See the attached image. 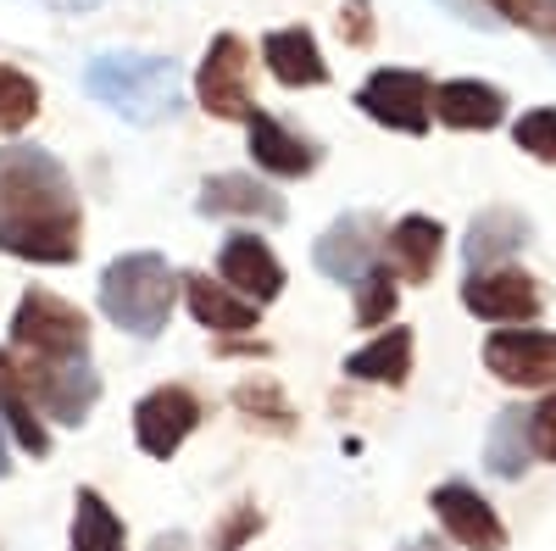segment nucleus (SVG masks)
I'll return each mask as SVG.
<instances>
[{
  "mask_svg": "<svg viewBox=\"0 0 556 551\" xmlns=\"http://www.w3.org/2000/svg\"><path fill=\"white\" fill-rule=\"evenodd\" d=\"M17 374H23L45 424L78 429V424H89V412L101 406V367L96 362H17Z\"/></svg>",
  "mask_w": 556,
  "mask_h": 551,
  "instance_id": "0eeeda50",
  "label": "nucleus"
},
{
  "mask_svg": "<svg viewBox=\"0 0 556 551\" xmlns=\"http://www.w3.org/2000/svg\"><path fill=\"white\" fill-rule=\"evenodd\" d=\"M195 101L217 123H251L262 107L251 96V45L240 34H212L195 67Z\"/></svg>",
  "mask_w": 556,
  "mask_h": 551,
  "instance_id": "423d86ee",
  "label": "nucleus"
},
{
  "mask_svg": "<svg viewBox=\"0 0 556 551\" xmlns=\"http://www.w3.org/2000/svg\"><path fill=\"white\" fill-rule=\"evenodd\" d=\"M429 508H434L440 529H445L462 551H506V540H513V535H506V524H501V513H495V501L479 496L468 479L434 485Z\"/></svg>",
  "mask_w": 556,
  "mask_h": 551,
  "instance_id": "9b49d317",
  "label": "nucleus"
},
{
  "mask_svg": "<svg viewBox=\"0 0 556 551\" xmlns=\"http://www.w3.org/2000/svg\"><path fill=\"white\" fill-rule=\"evenodd\" d=\"M178 296H184V306H190L195 324L206 335H217V340H240V335L262 329V306L235 296L223 279L212 285V273H178Z\"/></svg>",
  "mask_w": 556,
  "mask_h": 551,
  "instance_id": "2eb2a0df",
  "label": "nucleus"
},
{
  "mask_svg": "<svg viewBox=\"0 0 556 551\" xmlns=\"http://www.w3.org/2000/svg\"><path fill=\"white\" fill-rule=\"evenodd\" d=\"M84 96L101 101L106 112H117L134 128H156V123H173L184 107V73L173 57L101 51L84 67Z\"/></svg>",
  "mask_w": 556,
  "mask_h": 551,
  "instance_id": "f03ea898",
  "label": "nucleus"
},
{
  "mask_svg": "<svg viewBox=\"0 0 556 551\" xmlns=\"http://www.w3.org/2000/svg\"><path fill=\"white\" fill-rule=\"evenodd\" d=\"M445 7L462 17V23H479V28H501L495 17H490V7H484V0H445Z\"/></svg>",
  "mask_w": 556,
  "mask_h": 551,
  "instance_id": "72a5a7b5",
  "label": "nucleus"
},
{
  "mask_svg": "<svg viewBox=\"0 0 556 551\" xmlns=\"http://www.w3.org/2000/svg\"><path fill=\"white\" fill-rule=\"evenodd\" d=\"M374 0H345L340 7V39L351 45V51H367L374 45Z\"/></svg>",
  "mask_w": 556,
  "mask_h": 551,
  "instance_id": "7c9ffc66",
  "label": "nucleus"
},
{
  "mask_svg": "<svg viewBox=\"0 0 556 551\" xmlns=\"http://www.w3.org/2000/svg\"><path fill=\"white\" fill-rule=\"evenodd\" d=\"M379 217L374 212H345L312 240V267L334 285H356L367 267H379Z\"/></svg>",
  "mask_w": 556,
  "mask_h": 551,
  "instance_id": "f8f14e48",
  "label": "nucleus"
},
{
  "mask_svg": "<svg viewBox=\"0 0 556 551\" xmlns=\"http://www.w3.org/2000/svg\"><path fill=\"white\" fill-rule=\"evenodd\" d=\"M351 290H356V306H351L356 329H390V324H395V306H401V279H395V273H390L384 262H379V267H367Z\"/></svg>",
  "mask_w": 556,
  "mask_h": 551,
  "instance_id": "a878e982",
  "label": "nucleus"
},
{
  "mask_svg": "<svg viewBox=\"0 0 556 551\" xmlns=\"http://www.w3.org/2000/svg\"><path fill=\"white\" fill-rule=\"evenodd\" d=\"M484 7L495 23H513V28H529V17H534V0H484Z\"/></svg>",
  "mask_w": 556,
  "mask_h": 551,
  "instance_id": "2f4dec72",
  "label": "nucleus"
},
{
  "mask_svg": "<svg viewBox=\"0 0 556 551\" xmlns=\"http://www.w3.org/2000/svg\"><path fill=\"white\" fill-rule=\"evenodd\" d=\"M34 117H39V84H34L23 67L0 62V140L23 134Z\"/></svg>",
  "mask_w": 556,
  "mask_h": 551,
  "instance_id": "bb28decb",
  "label": "nucleus"
},
{
  "mask_svg": "<svg viewBox=\"0 0 556 551\" xmlns=\"http://www.w3.org/2000/svg\"><path fill=\"white\" fill-rule=\"evenodd\" d=\"M7 351L17 362H89V317L56 290H23Z\"/></svg>",
  "mask_w": 556,
  "mask_h": 551,
  "instance_id": "20e7f679",
  "label": "nucleus"
},
{
  "mask_svg": "<svg viewBox=\"0 0 556 551\" xmlns=\"http://www.w3.org/2000/svg\"><path fill=\"white\" fill-rule=\"evenodd\" d=\"M201 418H206V406L190 385H156L134 401V446L146 456H156V463H167L201 429Z\"/></svg>",
  "mask_w": 556,
  "mask_h": 551,
  "instance_id": "1a4fd4ad",
  "label": "nucleus"
},
{
  "mask_svg": "<svg viewBox=\"0 0 556 551\" xmlns=\"http://www.w3.org/2000/svg\"><path fill=\"white\" fill-rule=\"evenodd\" d=\"M351 101H356V112L367 123L424 140L429 123H434V78L417 73V67H374V73L356 84Z\"/></svg>",
  "mask_w": 556,
  "mask_h": 551,
  "instance_id": "39448f33",
  "label": "nucleus"
},
{
  "mask_svg": "<svg viewBox=\"0 0 556 551\" xmlns=\"http://www.w3.org/2000/svg\"><path fill=\"white\" fill-rule=\"evenodd\" d=\"M513 146L545 167H556V107H529L518 123H513Z\"/></svg>",
  "mask_w": 556,
  "mask_h": 551,
  "instance_id": "cd10ccee",
  "label": "nucleus"
},
{
  "mask_svg": "<svg viewBox=\"0 0 556 551\" xmlns=\"http://www.w3.org/2000/svg\"><path fill=\"white\" fill-rule=\"evenodd\" d=\"M217 356H267V346H262L256 335H240V340H223Z\"/></svg>",
  "mask_w": 556,
  "mask_h": 551,
  "instance_id": "f704fd0d",
  "label": "nucleus"
},
{
  "mask_svg": "<svg viewBox=\"0 0 556 551\" xmlns=\"http://www.w3.org/2000/svg\"><path fill=\"white\" fill-rule=\"evenodd\" d=\"M534 463V440H529V412L523 406H501L490 418V435H484V468L506 485H518Z\"/></svg>",
  "mask_w": 556,
  "mask_h": 551,
  "instance_id": "5701e85b",
  "label": "nucleus"
},
{
  "mask_svg": "<svg viewBox=\"0 0 556 551\" xmlns=\"http://www.w3.org/2000/svg\"><path fill=\"white\" fill-rule=\"evenodd\" d=\"M412 356H417V340H412V329L390 324V329H379L374 340H367L362 351H351V356H345V379H356V385H390V390H401V385L412 379Z\"/></svg>",
  "mask_w": 556,
  "mask_h": 551,
  "instance_id": "4be33fe9",
  "label": "nucleus"
},
{
  "mask_svg": "<svg viewBox=\"0 0 556 551\" xmlns=\"http://www.w3.org/2000/svg\"><path fill=\"white\" fill-rule=\"evenodd\" d=\"M262 62L285 89H323L329 84V62H323V51H317V34L301 28V23L262 34Z\"/></svg>",
  "mask_w": 556,
  "mask_h": 551,
  "instance_id": "aec40b11",
  "label": "nucleus"
},
{
  "mask_svg": "<svg viewBox=\"0 0 556 551\" xmlns=\"http://www.w3.org/2000/svg\"><path fill=\"white\" fill-rule=\"evenodd\" d=\"M96 296H101V312L112 329L134 340H156L178 306V273L162 251H123L106 262Z\"/></svg>",
  "mask_w": 556,
  "mask_h": 551,
  "instance_id": "7ed1b4c3",
  "label": "nucleus"
},
{
  "mask_svg": "<svg viewBox=\"0 0 556 551\" xmlns=\"http://www.w3.org/2000/svg\"><path fill=\"white\" fill-rule=\"evenodd\" d=\"M379 251H384V267L395 273L401 285H429L440 256H445V228L429 212H406V217L390 223V235H384Z\"/></svg>",
  "mask_w": 556,
  "mask_h": 551,
  "instance_id": "dca6fc26",
  "label": "nucleus"
},
{
  "mask_svg": "<svg viewBox=\"0 0 556 551\" xmlns=\"http://www.w3.org/2000/svg\"><path fill=\"white\" fill-rule=\"evenodd\" d=\"M529 34L540 45H551L556 51V0H534V17H529Z\"/></svg>",
  "mask_w": 556,
  "mask_h": 551,
  "instance_id": "473e14b6",
  "label": "nucleus"
},
{
  "mask_svg": "<svg viewBox=\"0 0 556 551\" xmlns=\"http://www.w3.org/2000/svg\"><path fill=\"white\" fill-rule=\"evenodd\" d=\"M529 440H534V456L556 468V390L540 396V406L529 412Z\"/></svg>",
  "mask_w": 556,
  "mask_h": 551,
  "instance_id": "c756f323",
  "label": "nucleus"
},
{
  "mask_svg": "<svg viewBox=\"0 0 556 551\" xmlns=\"http://www.w3.org/2000/svg\"><path fill=\"white\" fill-rule=\"evenodd\" d=\"M84 251L78 184L45 146H0V256L34 267H73Z\"/></svg>",
  "mask_w": 556,
  "mask_h": 551,
  "instance_id": "f257e3e1",
  "label": "nucleus"
},
{
  "mask_svg": "<svg viewBox=\"0 0 556 551\" xmlns=\"http://www.w3.org/2000/svg\"><path fill=\"white\" fill-rule=\"evenodd\" d=\"M506 89L484 84V78H445L434 84V123L456 128V134H490L506 123Z\"/></svg>",
  "mask_w": 556,
  "mask_h": 551,
  "instance_id": "f3484780",
  "label": "nucleus"
},
{
  "mask_svg": "<svg viewBox=\"0 0 556 551\" xmlns=\"http://www.w3.org/2000/svg\"><path fill=\"white\" fill-rule=\"evenodd\" d=\"M217 279L256 301V306H273L278 296H285V262L273 256V246L262 235H251V228H240V235H228L223 251H217Z\"/></svg>",
  "mask_w": 556,
  "mask_h": 551,
  "instance_id": "4468645a",
  "label": "nucleus"
},
{
  "mask_svg": "<svg viewBox=\"0 0 556 551\" xmlns=\"http://www.w3.org/2000/svg\"><path fill=\"white\" fill-rule=\"evenodd\" d=\"M529 240H534V223H529L523 212H513V206H484V212H473L468 235H462V262H468V273H479V267H506Z\"/></svg>",
  "mask_w": 556,
  "mask_h": 551,
  "instance_id": "a211bd4d",
  "label": "nucleus"
},
{
  "mask_svg": "<svg viewBox=\"0 0 556 551\" xmlns=\"http://www.w3.org/2000/svg\"><path fill=\"white\" fill-rule=\"evenodd\" d=\"M39 7H51V12H62V17H84V12H96L101 0H39Z\"/></svg>",
  "mask_w": 556,
  "mask_h": 551,
  "instance_id": "c9c22d12",
  "label": "nucleus"
},
{
  "mask_svg": "<svg viewBox=\"0 0 556 551\" xmlns=\"http://www.w3.org/2000/svg\"><path fill=\"white\" fill-rule=\"evenodd\" d=\"M484 367L506 390H556V335L551 329H495Z\"/></svg>",
  "mask_w": 556,
  "mask_h": 551,
  "instance_id": "9d476101",
  "label": "nucleus"
},
{
  "mask_svg": "<svg viewBox=\"0 0 556 551\" xmlns=\"http://www.w3.org/2000/svg\"><path fill=\"white\" fill-rule=\"evenodd\" d=\"M195 212L201 217H245V223H267V228H278L290 217L285 196L256 173H212V178H201Z\"/></svg>",
  "mask_w": 556,
  "mask_h": 551,
  "instance_id": "ddd939ff",
  "label": "nucleus"
},
{
  "mask_svg": "<svg viewBox=\"0 0 556 551\" xmlns=\"http://www.w3.org/2000/svg\"><path fill=\"white\" fill-rule=\"evenodd\" d=\"M67 551H128V529H123L117 508L96 485H78V496H73Z\"/></svg>",
  "mask_w": 556,
  "mask_h": 551,
  "instance_id": "b1692460",
  "label": "nucleus"
},
{
  "mask_svg": "<svg viewBox=\"0 0 556 551\" xmlns=\"http://www.w3.org/2000/svg\"><path fill=\"white\" fill-rule=\"evenodd\" d=\"M245 140H251V162H256L262 173H273V178H306V173H317V162H323V151L306 140V134H295L290 123H278V117H267V112H256V117L245 123Z\"/></svg>",
  "mask_w": 556,
  "mask_h": 551,
  "instance_id": "6ab92c4d",
  "label": "nucleus"
},
{
  "mask_svg": "<svg viewBox=\"0 0 556 551\" xmlns=\"http://www.w3.org/2000/svg\"><path fill=\"white\" fill-rule=\"evenodd\" d=\"M235 412L251 424V429H267V435H295V406H290V396L278 390L273 379H245V385H235Z\"/></svg>",
  "mask_w": 556,
  "mask_h": 551,
  "instance_id": "393cba45",
  "label": "nucleus"
},
{
  "mask_svg": "<svg viewBox=\"0 0 556 551\" xmlns=\"http://www.w3.org/2000/svg\"><path fill=\"white\" fill-rule=\"evenodd\" d=\"M462 306H468L479 324H495V329H529L534 317L545 312V290L534 273L523 267H479L462 279Z\"/></svg>",
  "mask_w": 556,
  "mask_h": 551,
  "instance_id": "6e6552de",
  "label": "nucleus"
},
{
  "mask_svg": "<svg viewBox=\"0 0 556 551\" xmlns=\"http://www.w3.org/2000/svg\"><path fill=\"white\" fill-rule=\"evenodd\" d=\"M12 474V440H7V429H0V479Z\"/></svg>",
  "mask_w": 556,
  "mask_h": 551,
  "instance_id": "4c0bfd02",
  "label": "nucleus"
},
{
  "mask_svg": "<svg viewBox=\"0 0 556 551\" xmlns=\"http://www.w3.org/2000/svg\"><path fill=\"white\" fill-rule=\"evenodd\" d=\"M262 508H256V501H235V508H228L223 513V524L212 529V551H240L245 540H256L262 535Z\"/></svg>",
  "mask_w": 556,
  "mask_h": 551,
  "instance_id": "c85d7f7f",
  "label": "nucleus"
},
{
  "mask_svg": "<svg viewBox=\"0 0 556 551\" xmlns=\"http://www.w3.org/2000/svg\"><path fill=\"white\" fill-rule=\"evenodd\" d=\"M151 551H190V535H178V529H173V535H156Z\"/></svg>",
  "mask_w": 556,
  "mask_h": 551,
  "instance_id": "e433bc0d",
  "label": "nucleus"
},
{
  "mask_svg": "<svg viewBox=\"0 0 556 551\" xmlns=\"http://www.w3.org/2000/svg\"><path fill=\"white\" fill-rule=\"evenodd\" d=\"M0 429H7V440L17 451H28L34 463L51 456V424L39 418V406H34V396H28V385H23L7 346H0Z\"/></svg>",
  "mask_w": 556,
  "mask_h": 551,
  "instance_id": "412c9836",
  "label": "nucleus"
}]
</instances>
